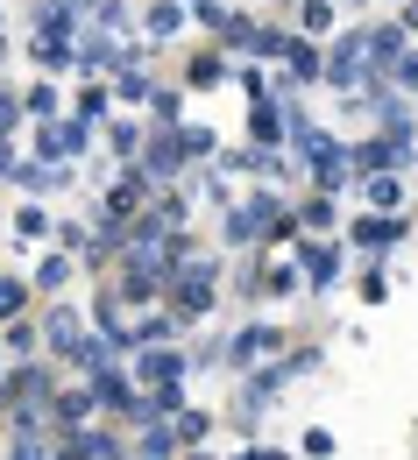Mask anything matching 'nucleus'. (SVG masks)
<instances>
[{"label": "nucleus", "instance_id": "12", "mask_svg": "<svg viewBox=\"0 0 418 460\" xmlns=\"http://www.w3.org/2000/svg\"><path fill=\"white\" fill-rule=\"evenodd\" d=\"M184 368H191V354H178V347H149V354L135 361V383L164 390V383H184Z\"/></svg>", "mask_w": 418, "mask_h": 460}, {"label": "nucleus", "instance_id": "7", "mask_svg": "<svg viewBox=\"0 0 418 460\" xmlns=\"http://www.w3.org/2000/svg\"><path fill=\"white\" fill-rule=\"evenodd\" d=\"M284 326H241L235 341H227V361L235 368H255V361H270V354H284Z\"/></svg>", "mask_w": 418, "mask_h": 460}, {"label": "nucleus", "instance_id": "34", "mask_svg": "<svg viewBox=\"0 0 418 460\" xmlns=\"http://www.w3.org/2000/svg\"><path fill=\"white\" fill-rule=\"evenodd\" d=\"M178 149H184V164H206V156H220V142H213V128H191V120L178 128Z\"/></svg>", "mask_w": 418, "mask_h": 460}, {"label": "nucleus", "instance_id": "5", "mask_svg": "<svg viewBox=\"0 0 418 460\" xmlns=\"http://www.w3.org/2000/svg\"><path fill=\"white\" fill-rule=\"evenodd\" d=\"M149 191H156V184H149L142 171H120V184L107 191V199H100V220H107V227H120V220H135V213L149 206Z\"/></svg>", "mask_w": 418, "mask_h": 460}, {"label": "nucleus", "instance_id": "19", "mask_svg": "<svg viewBox=\"0 0 418 460\" xmlns=\"http://www.w3.org/2000/svg\"><path fill=\"white\" fill-rule=\"evenodd\" d=\"M227 78H235V64L220 58V50H199V58L184 64L178 85H184V93H206V85H227Z\"/></svg>", "mask_w": 418, "mask_h": 460}, {"label": "nucleus", "instance_id": "31", "mask_svg": "<svg viewBox=\"0 0 418 460\" xmlns=\"http://www.w3.org/2000/svg\"><path fill=\"white\" fill-rule=\"evenodd\" d=\"M50 213H43V206H22V213H14V241H22V248H43V241H50Z\"/></svg>", "mask_w": 418, "mask_h": 460}, {"label": "nucleus", "instance_id": "33", "mask_svg": "<svg viewBox=\"0 0 418 460\" xmlns=\"http://www.w3.org/2000/svg\"><path fill=\"white\" fill-rule=\"evenodd\" d=\"M383 85H390L397 100H405V93H418V43H405V58H397L390 71H383Z\"/></svg>", "mask_w": 418, "mask_h": 460}, {"label": "nucleus", "instance_id": "20", "mask_svg": "<svg viewBox=\"0 0 418 460\" xmlns=\"http://www.w3.org/2000/svg\"><path fill=\"white\" fill-rule=\"evenodd\" d=\"M43 341H50L64 361H71V347L85 341V326H78V312H71V305H50V312H43Z\"/></svg>", "mask_w": 418, "mask_h": 460}, {"label": "nucleus", "instance_id": "14", "mask_svg": "<svg viewBox=\"0 0 418 460\" xmlns=\"http://www.w3.org/2000/svg\"><path fill=\"white\" fill-rule=\"evenodd\" d=\"M71 71H85L93 85H100V78H114V71H120V43H114V36H85V43H78V64H71Z\"/></svg>", "mask_w": 418, "mask_h": 460}, {"label": "nucleus", "instance_id": "42", "mask_svg": "<svg viewBox=\"0 0 418 460\" xmlns=\"http://www.w3.org/2000/svg\"><path fill=\"white\" fill-rule=\"evenodd\" d=\"M50 241H64V255H85V248H93V227H78V220H71V227H58Z\"/></svg>", "mask_w": 418, "mask_h": 460}, {"label": "nucleus", "instance_id": "4", "mask_svg": "<svg viewBox=\"0 0 418 460\" xmlns=\"http://www.w3.org/2000/svg\"><path fill=\"white\" fill-rule=\"evenodd\" d=\"M291 248H298V255H291V262H298V277L312 290H334L341 284V270H348V248H341V241H291Z\"/></svg>", "mask_w": 418, "mask_h": 460}, {"label": "nucleus", "instance_id": "13", "mask_svg": "<svg viewBox=\"0 0 418 460\" xmlns=\"http://www.w3.org/2000/svg\"><path fill=\"white\" fill-rule=\"evenodd\" d=\"M114 100H128V107H142L149 93H156V78L142 71V50H120V71H114V85H107Z\"/></svg>", "mask_w": 418, "mask_h": 460}, {"label": "nucleus", "instance_id": "43", "mask_svg": "<svg viewBox=\"0 0 418 460\" xmlns=\"http://www.w3.org/2000/svg\"><path fill=\"white\" fill-rule=\"evenodd\" d=\"M235 85H241V93H248V100H270V78H262L255 64H241V71H235Z\"/></svg>", "mask_w": 418, "mask_h": 460}, {"label": "nucleus", "instance_id": "24", "mask_svg": "<svg viewBox=\"0 0 418 460\" xmlns=\"http://www.w3.org/2000/svg\"><path fill=\"white\" fill-rule=\"evenodd\" d=\"M255 29H262V22H248L241 7H227V22L213 29V50H220V58H235V50H248V43H255Z\"/></svg>", "mask_w": 418, "mask_h": 460}, {"label": "nucleus", "instance_id": "27", "mask_svg": "<svg viewBox=\"0 0 418 460\" xmlns=\"http://www.w3.org/2000/svg\"><path fill=\"white\" fill-rule=\"evenodd\" d=\"M164 425H171V439H178V454H184V447H206V432H213V418H206V411H191V403H184L178 418H164Z\"/></svg>", "mask_w": 418, "mask_h": 460}, {"label": "nucleus", "instance_id": "48", "mask_svg": "<svg viewBox=\"0 0 418 460\" xmlns=\"http://www.w3.org/2000/svg\"><path fill=\"white\" fill-rule=\"evenodd\" d=\"M199 199H213V206H227V199H235V191H227V184H220V177L206 171V177H199Z\"/></svg>", "mask_w": 418, "mask_h": 460}, {"label": "nucleus", "instance_id": "29", "mask_svg": "<svg viewBox=\"0 0 418 460\" xmlns=\"http://www.w3.org/2000/svg\"><path fill=\"white\" fill-rule=\"evenodd\" d=\"M142 142H149V120H107V149L114 156H142Z\"/></svg>", "mask_w": 418, "mask_h": 460}, {"label": "nucleus", "instance_id": "36", "mask_svg": "<svg viewBox=\"0 0 418 460\" xmlns=\"http://www.w3.org/2000/svg\"><path fill=\"white\" fill-rule=\"evenodd\" d=\"M298 213H284V206H277V213H270V227H262V248H291V241H298Z\"/></svg>", "mask_w": 418, "mask_h": 460}, {"label": "nucleus", "instance_id": "56", "mask_svg": "<svg viewBox=\"0 0 418 460\" xmlns=\"http://www.w3.org/2000/svg\"><path fill=\"white\" fill-rule=\"evenodd\" d=\"M0 22H7V7H0Z\"/></svg>", "mask_w": 418, "mask_h": 460}, {"label": "nucleus", "instance_id": "52", "mask_svg": "<svg viewBox=\"0 0 418 460\" xmlns=\"http://www.w3.org/2000/svg\"><path fill=\"white\" fill-rule=\"evenodd\" d=\"M178 460H220V454H206V447H184V454Z\"/></svg>", "mask_w": 418, "mask_h": 460}, {"label": "nucleus", "instance_id": "9", "mask_svg": "<svg viewBox=\"0 0 418 460\" xmlns=\"http://www.w3.org/2000/svg\"><path fill=\"white\" fill-rule=\"evenodd\" d=\"M85 390H93V403H107V411H120V418H135V403H142L135 376H120L114 361H107V368H93V383H85Z\"/></svg>", "mask_w": 418, "mask_h": 460}, {"label": "nucleus", "instance_id": "23", "mask_svg": "<svg viewBox=\"0 0 418 460\" xmlns=\"http://www.w3.org/2000/svg\"><path fill=\"white\" fill-rule=\"evenodd\" d=\"M29 36H78V14H71L64 0H36V14H29Z\"/></svg>", "mask_w": 418, "mask_h": 460}, {"label": "nucleus", "instance_id": "54", "mask_svg": "<svg viewBox=\"0 0 418 460\" xmlns=\"http://www.w3.org/2000/svg\"><path fill=\"white\" fill-rule=\"evenodd\" d=\"M0 64H7V36H0Z\"/></svg>", "mask_w": 418, "mask_h": 460}, {"label": "nucleus", "instance_id": "53", "mask_svg": "<svg viewBox=\"0 0 418 460\" xmlns=\"http://www.w3.org/2000/svg\"><path fill=\"white\" fill-rule=\"evenodd\" d=\"M64 7H71V14H78V7H100V0H64Z\"/></svg>", "mask_w": 418, "mask_h": 460}, {"label": "nucleus", "instance_id": "45", "mask_svg": "<svg viewBox=\"0 0 418 460\" xmlns=\"http://www.w3.org/2000/svg\"><path fill=\"white\" fill-rule=\"evenodd\" d=\"M298 447H305L312 460H334V432H326V425H312V432H305Z\"/></svg>", "mask_w": 418, "mask_h": 460}, {"label": "nucleus", "instance_id": "16", "mask_svg": "<svg viewBox=\"0 0 418 460\" xmlns=\"http://www.w3.org/2000/svg\"><path fill=\"white\" fill-rule=\"evenodd\" d=\"M277 58H284V71H291V78H305V85H312V78L326 71V64H319V43H312V36H291V29H284Z\"/></svg>", "mask_w": 418, "mask_h": 460}, {"label": "nucleus", "instance_id": "1", "mask_svg": "<svg viewBox=\"0 0 418 460\" xmlns=\"http://www.w3.org/2000/svg\"><path fill=\"white\" fill-rule=\"evenodd\" d=\"M312 368H319V347H291V354H270V361H255L241 411H270V403L284 397V383H298V376H312Z\"/></svg>", "mask_w": 418, "mask_h": 460}, {"label": "nucleus", "instance_id": "37", "mask_svg": "<svg viewBox=\"0 0 418 460\" xmlns=\"http://www.w3.org/2000/svg\"><path fill=\"white\" fill-rule=\"evenodd\" d=\"M29 312V284L22 277H0V319H22Z\"/></svg>", "mask_w": 418, "mask_h": 460}, {"label": "nucleus", "instance_id": "17", "mask_svg": "<svg viewBox=\"0 0 418 460\" xmlns=\"http://www.w3.org/2000/svg\"><path fill=\"white\" fill-rule=\"evenodd\" d=\"M29 64L36 71H71L78 64V36H29Z\"/></svg>", "mask_w": 418, "mask_h": 460}, {"label": "nucleus", "instance_id": "10", "mask_svg": "<svg viewBox=\"0 0 418 460\" xmlns=\"http://www.w3.org/2000/svg\"><path fill=\"white\" fill-rule=\"evenodd\" d=\"M405 43H412V36H405V29H397V22H369V29H361V50H369V71H376V78H383V71H390V64L405 58Z\"/></svg>", "mask_w": 418, "mask_h": 460}, {"label": "nucleus", "instance_id": "32", "mask_svg": "<svg viewBox=\"0 0 418 460\" xmlns=\"http://www.w3.org/2000/svg\"><path fill=\"white\" fill-rule=\"evenodd\" d=\"M58 114H64V100H58V85H50V78L22 93V120H58Z\"/></svg>", "mask_w": 418, "mask_h": 460}, {"label": "nucleus", "instance_id": "6", "mask_svg": "<svg viewBox=\"0 0 418 460\" xmlns=\"http://www.w3.org/2000/svg\"><path fill=\"white\" fill-rule=\"evenodd\" d=\"M270 213H277V199H270V191H255L248 206H227V241H235V248H262Z\"/></svg>", "mask_w": 418, "mask_h": 460}, {"label": "nucleus", "instance_id": "28", "mask_svg": "<svg viewBox=\"0 0 418 460\" xmlns=\"http://www.w3.org/2000/svg\"><path fill=\"white\" fill-rule=\"evenodd\" d=\"M71 277H78V262H71V255H43V262H36V277H29V290H64L71 284Z\"/></svg>", "mask_w": 418, "mask_h": 460}, {"label": "nucleus", "instance_id": "38", "mask_svg": "<svg viewBox=\"0 0 418 460\" xmlns=\"http://www.w3.org/2000/svg\"><path fill=\"white\" fill-rule=\"evenodd\" d=\"M7 460H50V432H14Z\"/></svg>", "mask_w": 418, "mask_h": 460}, {"label": "nucleus", "instance_id": "49", "mask_svg": "<svg viewBox=\"0 0 418 460\" xmlns=\"http://www.w3.org/2000/svg\"><path fill=\"white\" fill-rule=\"evenodd\" d=\"M241 460H291V454H284V447H248Z\"/></svg>", "mask_w": 418, "mask_h": 460}, {"label": "nucleus", "instance_id": "55", "mask_svg": "<svg viewBox=\"0 0 418 460\" xmlns=\"http://www.w3.org/2000/svg\"><path fill=\"white\" fill-rule=\"evenodd\" d=\"M0 361H7V341H0Z\"/></svg>", "mask_w": 418, "mask_h": 460}, {"label": "nucleus", "instance_id": "3", "mask_svg": "<svg viewBox=\"0 0 418 460\" xmlns=\"http://www.w3.org/2000/svg\"><path fill=\"white\" fill-rule=\"evenodd\" d=\"M298 149H305V164H312V184L334 199L341 184H355V171H348V149L326 135V128H312V120H298Z\"/></svg>", "mask_w": 418, "mask_h": 460}, {"label": "nucleus", "instance_id": "50", "mask_svg": "<svg viewBox=\"0 0 418 460\" xmlns=\"http://www.w3.org/2000/svg\"><path fill=\"white\" fill-rule=\"evenodd\" d=\"M397 29H405V36L418 29V0H405V22H397Z\"/></svg>", "mask_w": 418, "mask_h": 460}, {"label": "nucleus", "instance_id": "35", "mask_svg": "<svg viewBox=\"0 0 418 460\" xmlns=\"http://www.w3.org/2000/svg\"><path fill=\"white\" fill-rule=\"evenodd\" d=\"M135 460H178V439H171V425L156 418L149 432H142V447H135Z\"/></svg>", "mask_w": 418, "mask_h": 460}, {"label": "nucleus", "instance_id": "41", "mask_svg": "<svg viewBox=\"0 0 418 460\" xmlns=\"http://www.w3.org/2000/svg\"><path fill=\"white\" fill-rule=\"evenodd\" d=\"M355 297H361V305H383V297H390V270H361Z\"/></svg>", "mask_w": 418, "mask_h": 460}, {"label": "nucleus", "instance_id": "39", "mask_svg": "<svg viewBox=\"0 0 418 460\" xmlns=\"http://www.w3.org/2000/svg\"><path fill=\"white\" fill-rule=\"evenodd\" d=\"M298 227H326V234H334V199H326V191L298 206Z\"/></svg>", "mask_w": 418, "mask_h": 460}, {"label": "nucleus", "instance_id": "8", "mask_svg": "<svg viewBox=\"0 0 418 460\" xmlns=\"http://www.w3.org/2000/svg\"><path fill=\"white\" fill-rule=\"evenodd\" d=\"M348 241L369 248V255H390V248L405 241V213H361L355 227H348Z\"/></svg>", "mask_w": 418, "mask_h": 460}, {"label": "nucleus", "instance_id": "26", "mask_svg": "<svg viewBox=\"0 0 418 460\" xmlns=\"http://www.w3.org/2000/svg\"><path fill=\"white\" fill-rule=\"evenodd\" d=\"M71 120H85V128H100V120H114V93H107V85H85V93L71 100Z\"/></svg>", "mask_w": 418, "mask_h": 460}, {"label": "nucleus", "instance_id": "22", "mask_svg": "<svg viewBox=\"0 0 418 460\" xmlns=\"http://www.w3.org/2000/svg\"><path fill=\"white\" fill-rule=\"evenodd\" d=\"M248 135H255V149H277L284 142V107L277 100H255L248 107Z\"/></svg>", "mask_w": 418, "mask_h": 460}, {"label": "nucleus", "instance_id": "21", "mask_svg": "<svg viewBox=\"0 0 418 460\" xmlns=\"http://www.w3.org/2000/svg\"><path fill=\"white\" fill-rule=\"evenodd\" d=\"M184 22H191L184 0H156V7L142 14V36H149V43H171V36H184Z\"/></svg>", "mask_w": 418, "mask_h": 460}, {"label": "nucleus", "instance_id": "51", "mask_svg": "<svg viewBox=\"0 0 418 460\" xmlns=\"http://www.w3.org/2000/svg\"><path fill=\"white\" fill-rule=\"evenodd\" d=\"M0 177H14V149L7 142H0Z\"/></svg>", "mask_w": 418, "mask_h": 460}, {"label": "nucleus", "instance_id": "44", "mask_svg": "<svg viewBox=\"0 0 418 460\" xmlns=\"http://www.w3.org/2000/svg\"><path fill=\"white\" fill-rule=\"evenodd\" d=\"M14 128H22V100H14V93H7V85H0V142H7V135H14Z\"/></svg>", "mask_w": 418, "mask_h": 460}, {"label": "nucleus", "instance_id": "11", "mask_svg": "<svg viewBox=\"0 0 418 460\" xmlns=\"http://www.w3.org/2000/svg\"><path fill=\"white\" fill-rule=\"evenodd\" d=\"M93 411H100L93 390H50V411H43V418H50V439H58V432H78Z\"/></svg>", "mask_w": 418, "mask_h": 460}, {"label": "nucleus", "instance_id": "40", "mask_svg": "<svg viewBox=\"0 0 418 460\" xmlns=\"http://www.w3.org/2000/svg\"><path fill=\"white\" fill-rule=\"evenodd\" d=\"M7 354L36 361V326H29V319H7Z\"/></svg>", "mask_w": 418, "mask_h": 460}, {"label": "nucleus", "instance_id": "15", "mask_svg": "<svg viewBox=\"0 0 418 460\" xmlns=\"http://www.w3.org/2000/svg\"><path fill=\"white\" fill-rule=\"evenodd\" d=\"M298 262H284V255H277V262H270V255H262V262H255V297H298Z\"/></svg>", "mask_w": 418, "mask_h": 460}, {"label": "nucleus", "instance_id": "25", "mask_svg": "<svg viewBox=\"0 0 418 460\" xmlns=\"http://www.w3.org/2000/svg\"><path fill=\"white\" fill-rule=\"evenodd\" d=\"M142 107H149V128H184V85H156Z\"/></svg>", "mask_w": 418, "mask_h": 460}, {"label": "nucleus", "instance_id": "46", "mask_svg": "<svg viewBox=\"0 0 418 460\" xmlns=\"http://www.w3.org/2000/svg\"><path fill=\"white\" fill-rule=\"evenodd\" d=\"M93 460H128V447H120L114 432H93Z\"/></svg>", "mask_w": 418, "mask_h": 460}, {"label": "nucleus", "instance_id": "18", "mask_svg": "<svg viewBox=\"0 0 418 460\" xmlns=\"http://www.w3.org/2000/svg\"><path fill=\"white\" fill-rule=\"evenodd\" d=\"M361 199H369V213H405V177L397 171H369L361 177Z\"/></svg>", "mask_w": 418, "mask_h": 460}, {"label": "nucleus", "instance_id": "30", "mask_svg": "<svg viewBox=\"0 0 418 460\" xmlns=\"http://www.w3.org/2000/svg\"><path fill=\"white\" fill-rule=\"evenodd\" d=\"M334 22H341V14H334V0H298V36L319 43V36H334Z\"/></svg>", "mask_w": 418, "mask_h": 460}, {"label": "nucleus", "instance_id": "2", "mask_svg": "<svg viewBox=\"0 0 418 460\" xmlns=\"http://www.w3.org/2000/svg\"><path fill=\"white\" fill-rule=\"evenodd\" d=\"M164 290H171V305H164V312H178V319H206V312H213V297H220V262H199V255H191Z\"/></svg>", "mask_w": 418, "mask_h": 460}, {"label": "nucleus", "instance_id": "47", "mask_svg": "<svg viewBox=\"0 0 418 460\" xmlns=\"http://www.w3.org/2000/svg\"><path fill=\"white\" fill-rule=\"evenodd\" d=\"M220 164H227V171H262V149H227Z\"/></svg>", "mask_w": 418, "mask_h": 460}]
</instances>
